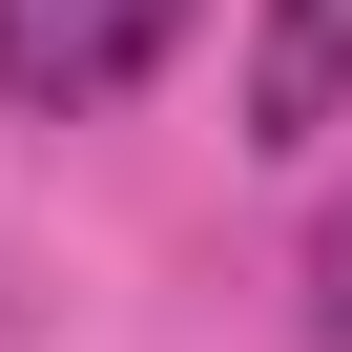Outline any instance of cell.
I'll return each instance as SVG.
<instances>
[{
  "instance_id": "6da1fadb",
  "label": "cell",
  "mask_w": 352,
  "mask_h": 352,
  "mask_svg": "<svg viewBox=\"0 0 352 352\" xmlns=\"http://www.w3.org/2000/svg\"><path fill=\"white\" fill-rule=\"evenodd\" d=\"M166 42L187 0H0V104H124Z\"/></svg>"
},
{
  "instance_id": "7a4b0ae2",
  "label": "cell",
  "mask_w": 352,
  "mask_h": 352,
  "mask_svg": "<svg viewBox=\"0 0 352 352\" xmlns=\"http://www.w3.org/2000/svg\"><path fill=\"white\" fill-rule=\"evenodd\" d=\"M352 104V0H270V42H249V145H311Z\"/></svg>"
},
{
  "instance_id": "3957f363",
  "label": "cell",
  "mask_w": 352,
  "mask_h": 352,
  "mask_svg": "<svg viewBox=\"0 0 352 352\" xmlns=\"http://www.w3.org/2000/svg\"><path fill=\"white\" fill-rule=\"evenodd\" d=\"M311 331H331V352H352V208H331V228H311Z\"/></svg>"
}]
</instances>
